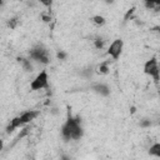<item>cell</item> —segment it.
Instances as JSON below:
<instances>
[{
    "label": "cell",
    "instance_id": "obj_11",
    "mask_svg": "<svg viewBox=\"0 0 160 160\" xmlns=\"http://www.w3.org/2000/svg\"><path fill=\"white\" fill-rule=\"evenodd\" d=\"M99 71H100L101 74H108V72H109V66H108V64H106V62L100 64V66H99Z\"/></svg>",
    "mask_w": 160,
    "mask_h": 160
},
{
    "label": "cell",
    "instance_id": "obj_9",
    "mask_svg": "<svg viewBox=\"0 0 160 160\" xmlns=\"http://www.w3.org/2000/svg\"><path fill=\"white\" fill-rule=\"evenodd\" d=\"M18 61L20 62V65L26 70V71H32V65L30 62V59H25V58H19Z\"/></svg>",
    "mask_w": 160,
    "mask_h": 160
},
{
    "label": "cell",
    "instance_id": "obj_2",
    "mask_svg": "<svg viewBox=\"0 0 160 160\" xmlns=\"http://www.w3.org/2000/svg\"><path fill=\"white\" fill-rule=\"evenodd\" d=\"M40 115L39 110H26L24 112H21L20 115L12 118L9 122V125L6 126V131L8 132H12L15 129H19L29 122H31L32 120H35L38 116Z\"/></svg>",
    "mask_w": 160,
    "mask_h": 160
},
{
    "label": "cell",
    "instance_id": "obj_6",
    "mask_svg": "<svg viewBox=\"0 0 160 160\" xmlns=\"http://www.w3.org/2000/svg\"><path fill=\"white\" fill-rule=\"evenodd\" d=\"M124 50V40L122 39H115L108 48V55L112 60H119Z\"/></svg>",
    "mask_w": 160,
    "mask_h": 160
},
{
    "label": "cell",
    "instance_id": "obj_12",
    "mask_svg": "<svg viewBox=\"0 0 160 160\" xmlns=\"http://www.w3.org/2000/svg\"><path fill=\"white\" fill-rule=\"evenodd\" d=\"M16 25H18V19H16V18H11V19H9V21H8V26H9V28L15 29Z\"/></svg>",
    "mask_w": 160,
    "mask_h": 160
},
{
    "label": "cell",
    "instance_id": "obj_13",
    "mask_svg": "<svg viewBox=\"0 0 160 160\" xmlns=\"http://www.w3.org/2000/svg\"><path fill=\"white\" fill-rule=\"evenodd\" d=\"M94 45H95V48L96 49H102V46H104V41L101 40V39H95L94 40Z\"/></svg>",
    "mask_w": 160,
    "mask_h": 160
},
{
    "label": "cell",
    "instance_id": "obj_16",
    "mask_svg": "<svg viewBox=\"0 0 160 160\" xmlns=\"http://www.w3.org/2000/svg\"><path fill=\"white\" fill-rule=\"evenodd\" d=\"M156 10H160V6H159V8H158V9H156Z\"/></svg>",
    "mask_w": 160,
    "mask_h": 160
},
{
    "label": "cell",
    "instance_id": "obj_17",
    "mask_svg": "<svg viewBox=\"0 0 160 160\" xmlns=\"http://www.w3.org/2000/svg\"><path fill=\"white\" fill-rule=\"evenodd\" d=\"M159 68H160V62H159Z\"/></svg>",
    "mask_w": 160,
    "mask_h": 160
},
{
    "label": "cell",
    "instance_id": "obj_4",
    "mask_svg": "<svg viewBox=\"0 0 160 160\" xmlns=\"http://www.w3.org/2000/svg\"><path fill=\"white\" fill-rule=\"evenodd\" d=\"M144 74L150 76L155 82L160 80V68H159V61L156 58H150L144 62Z\"/></svg>",
    "mask_w": 160,
    "mask_h": 160
},
{
    "label": "cell",
    "instance_id": "obj_3",
    "mask_svg": "<svg viewBox=\"0 0 160 160\" xmlns=\"http://www.w3.org/2000/svg\"><path fill=\"white\" fill-rule=\"evenodd\" d=\"M29 58L39 64L46 65L50 62V55H49V50L42 45V44H36L34 45L30 50H29Z\"/></svg>",
    "mask_w": 160,
    "mask_h": 160
},
{
    "label": "cell",
    "instance_id": "obj_8",
    "mask_svg": "<svg viewBox=\"0 0 160 160\" xmlns=\"http://www.w3.org/2000/svg\"><path fill=\"white\" fill-rule=\"evenodd\" d=\"M149 155L160 159V142H154L150 148H149Z\"/></svg>",
    "mask_w": 160,
    "mask_h": 160
},
{
    "label": "cell",
    "instance_id": "obj_14",
    "mask_svg": "<svg viewBox=\"0 0 160 160\" xmlns=\"http://www.w3.org/2000/svg\"><path fill=\"white\" fill-rule=\"evenodd\" d=\"M56 56H58V59H60V60H65V59H66V52L59 51V52L56 54Z\"/></svg>",
    "mask_w": 160,
    "mask_h": 160
},
{
    "label": "cell",
    "instance_id": "obj_7",
    "mask_svg": "<svg viewBox=\"0 0 160 160\" xmlns=\"http://www.w3.org/2000/svg\"><path fill=\"white\" fill-rule=\"evenodd\" d=\"M91 90L95 94H98L100 96H104V98H106V96L110 95V88L105 82H94L91 85Z\"/></svg>",
    "mask_w": 160,
    "mask_h": 160
},
{
    "label": "cell",
    "instance_id": "obj_10",
    "mask_svg": "<svg viewBox=\"0 0 160 160\" xmlns=\"http://www.w3.org/2000/svg\"><path fill=\"white\" fill-rule=\"evenodd\" d=\"M91 21H92L96 26H102V25H105V22H106L105 18H104L102 15H94V16L91 18Z\"/></svg>",
    "mask_w": 160,
    "mask_h": 160
},
{
    "label": "cell",
    "instance_id": "obj_1",
    "mask_svg": "<svg viewBox=\"0 0 160 160\" xmlns=\"http://www.w3.org/2000/svg\"><path fill=\"white\" fill-rule=\"evenodd\" d=\"M61 138L65 141L69 140H80L84 136V129L81 126V121L78 116H72L70 111H68L66 120L61 125L60 129Z\"/></svg>",
    "mask_w": 160,
    "mask_h": 160
},
{
    "label": "cell",
    "instance_id": "obj_15",
    "mask_svg": "<svg viewBox=\"0 0 160 160\" xmlns=\"http://www.w3.org/2000/svg\"><path fill=\"white\" fill-rule=\"evenodd\" d=\"M156 30H158V32H160V26H159V28H156Z\"/></svg>",
    "mask_w": 160,
    "mask_h": 160
},
{
    "label": "cell",
    "instance_id": "obj_5",
    "mask_svg": "<svg viewBox=\"0 0 160 160\" xmlns=\"http://www.w3.org/2000/svg\"><path fill=\"white\" fill-rule=\"evenodd\" d=\"M49 88V74L48 71L44 69L41 70L30 82V90L31 91H39L42 89H48Z\"/></svg>",
    "mask_w": 160,
    "mask_h": 160
}]
</instances>
